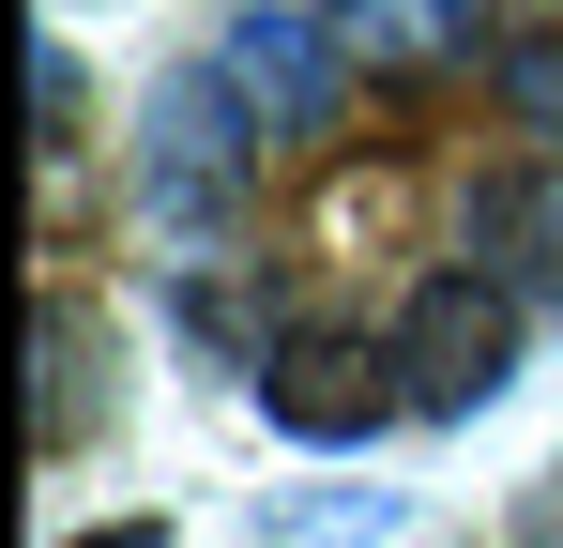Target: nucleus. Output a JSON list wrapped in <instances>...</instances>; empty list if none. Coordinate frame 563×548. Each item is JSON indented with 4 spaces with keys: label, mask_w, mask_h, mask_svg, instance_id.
Segmentation results:
<instances>
[{
    "label": "nucleus",
    "mask_w": 563,
    "mask_h": 548,
    "mask_svg": "<svg viewBox=\"0 0 563 548\" xmlns=\"http://www.w3.org/2000/svg\"><path fill=\"white\" fill-rule=\"evenodd\" d=\"M244 77L229 62H184V77H153L137 107V213L168 229V244H213L229 213H244Z\"/></svg>",
    "instance_id": "f257e3e1"
},
{
    "label": "nucleus",
    "mask_w": 563,
    "mask_h": 548,
    "mask_svg": "<svg viewBox=\"0 0 563 548\" xmlns=\"http://www.w3.org/2000/svg\"><path fill=\"white\" fill-rule=\"evenodd\" d=\"M380 351L411 365V412H487V396L518 381V289H487V274H427L411 320H396Z\"/></svg>",
    "instance_id": "f03ea898"
},
{
    "label": "nucleus",
    "mask_w": 563,
    "mask_h": 548,
    "mask_svg": "<svg viewBox=\"0 0 563 548\" xmlns=\"http://www.w3.org/2000/svg\"><path fill=\"white\" fill-rule=\"evenodd\" d=\"M396 351H366V336H289V351H260V412H275L289 442H366L380 412H411V381H380Z\"/></svg>",
    "instance_id": "7ed1b4c3"
},
{
    "label": "nucleus",
    "mask_w": 563,
    "mask_h": 548,
    "mask_svg": "<svg viewBox=\"0 0 563 548\" xmlns=\"http://www.w3.org/2000/svg\"><path fill=\"white\" fill-rule=\"evenodd\" d=\"M335 31L320 15H289V0H244V31H229V77H244V107L260 122H335Z\"/></svg>",
    "instance_id": "20e7f679"
},
{
    "label": "nucleus",
    "mask_w": 563,
    "mask_h": 548,
    "mask_svg": "<svg viewBox=\"0 0 563 548\" xmlns=\"http://www.w3.org/2000/svg\"><path fill=\"white\" fill-rule=\"evenodd\" d=\"M472 244H487V260H472L487 289L549 305V289H563V153H549V168H503V183H487V198H472Z\"/></svg>",
    "instance_id": "39448f33"
},
{
    "label": "nucleus",
    "mask_w": 563,
    "mask_h": 548,
    "mask_svg": "<svg viewBox=\"0 0 563 548\" xmlns=\"http://www.w3.org/2000/svg\"><path fill=\"white\" fill-rule=\"evenodd\" d=\"M320 31H335L366 77H442V62H472L487 0H320Z\"/></svg>",
    "instance_id": "423d86ee"
},
{
    "label": "nucleus",
    "mask_w": 563,
    "mask_h": 548,
    "mask_svg": "<svg viewBox=\"0 0 563 548\" xmlns=\"http://www.w3.org/2000/svg\"><path fill=\"white\" fill-rule=\"evenodd\" d=\"M46 457H77V427H92V305L77 289H46Z\"/></svg>",
    "instance_id": "0eeeda50"
},
{
    "label": "nucleus",
    "mask_w": 563,
    "mask_h": 548,
    "mask_svg": "<svg viewBox=\"0 0 563 548\" xmlns=\"http://www.w3.org/2000/svg\"><path fill=\"white\" fill-rule=\"evenodd\" d=\"M503 91H518V107H533V122H563V46H549V31H533V46H518V62H503Z\"/></svg>",
    "instance_id": "6e6552de"
},
{
    "label": "nucleus",
    "mask_w": 563,
    "mask_h": 548,
    "mask_svg": "<svg viewBox=\"0 0 563 548\" xmlns=\"http://www.w3.org/2000/svg\"><path fill=\"white\" fill-rule=\"evenodd\" d=\"M62 548H153V518H107V534H62Z\"/></svg>",
    "instance_id": "1a4fd4ad"
},
{
    "label": "nucleus",
    "mask_w": 563,
    "mask_h": 548,
    "mask_svg": "<svg viewBox=\"0 0 563 548\" xmlns=\"http://www.w3.org/2000/svg\"><path fill=\"white\" fill-rule=\"evenodd\" d=\"M533 548H563V503H549V518H533Z\"/></svg>",
    "instance_id": "9d476101"
}]
</instances>
